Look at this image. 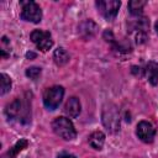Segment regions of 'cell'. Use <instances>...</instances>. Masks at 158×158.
<instances>
[{
    "label": "cell",
    "instance_id": "obj_14",
    "mask_svg": "<svg viewBox=\"0 0 158 158\" xmlns=\"http://www.w3.org/2000/svg\"><path fill=\"white\" fill-rule=\"evenodd\" d=\"M27 144H28V142H27V139H20L19 142H16L15 143V146L14 147H11L7 152H5L4 154H2V157L1 158H16L17 157V154L23 149V148H26L27 147Z\"/></svg>",
    "mask_w": 158,
    "mask_h": 158
},
{
    "label": "cell",
    "instance_id": "obj_4",
    "mask_svg": "<svg viewBox=\"0 0 158 158\" xmlns=\"http://www.w3.org/2000/svg\"><path fill=\"white\" fill-rule=\"evenodd\" d=\"M64 95V88L60 85H54L47 88L43 93V104L48 110H56Z\"/></svg>",
    "mask_w": 158,
    "mask_h": 158
},
{
    "label": "cell",
    "instance_id": "obj_2",
    "mask_svg": "<svg viewBox=\"0 0 158 158\" xmlns=\"http://www.w3.org/2000/svg\"><path fill=\"white\" fill-rule=\"evenodd\" d=\"M52 130L57 136H59L65 141H72L77 137V131L73 122L64 116L56 117L52 121Z\"/></svg>",
    "mask_w": 158,
    "mask_h": 158
},
{
    "label": "cell",
    "instance_id": "obj_1",
    "mask_svg": "<svg viewBox=\"0 0 158 158\" xmlns=\"http://www.w3.org/2000/svg\"><path fill=\"white\" fill-rule=\"evenodd\" d=\"M9 121L27 125L31 121V100L28 98H16L5 109Z\"/></svg>",
    "mask_w": 158,
    "mask_h": 158
},
{
    "label": "cell",
    "instance_id": "obj_15",
    "mask_svg": "<svg viewBox=\"0 0 158 158\" xmlns=\"http://www.w3.org/2000/svg\"><path fill=\"white\" fill-rule=\"evenodd\" d=\"M53 59L57 65L63 67L69 62V54L63 47H58L53 53Z\"/></svg>",
    "mask_w": 158,
    "mask_h": 158
},
{
    "label": "cell",
    "instance_id": "obj_9",
    "mask_svg": "<svg viewBox=\"0 0 158 158\" xmlns=\"http://www.w3.org/2000/svg\"><path fill=\"white\" fill-rule=\"evenodd\" d=\"M136 133L138 138L144 143H152L156 137V128L148 121H141L137 125Z\"/></svg>",
    "mask_w": 158,
    "mask_h": 158
},
{
    "label": "cell",
    "instance_id": "obj_17",
    "mask_svg": "<svg viewBox=\"0 0 158 158\" xmlns=\"http://www.w3.org/2000/svg\"><path fill=\"white\" fill-rule=\"evenodd\" d=\"M0 78H1V90H0V94H1V95H5L6 93L10 91L12 83H11L10 77H9L7 74H5V73H1Z\"/></svg>",
    "mask_w": 158,
    "mask_h": 158
},
{
    "label": "cell",
    "instance_id": "obj_18",
    "mask_svg": "<svg viewBox=\"0 0 158 158\" xmlns=\"http://www.w3.org/2000/svg\"><path fill=\"white\" fill-rule=\"evenodd\" d=\"M26 75L30 78V79H37L40 75H41V68L40 67H31V68H27L26 69Z\"/></svg>",
    "mask_w": 158,
    "mask_h": 158
},
{
    "label": "cell",
    "instance_id": "obj_6",
    "mask_svg": "<svg viewBox=\"0 0 158 158\" xmlns=\"http://www.w3.org/2000/svg\"><path fill=\"white\" fill-rule=\"evenodd\" d=\"M21 19L28 22L38 23L42 20V10L35 1H21Z\"/></svg>",
    "mask_w": 158,
    "mask_h": 158
},
{
    "label": "cell",
    "instance_id": "obj_12",
    "mask_svg": "<svg viewBox=\"0 0 158 158\" xmlns=\"http://www.w3.org/2000/svg\"><path fill=\"white\" fill-rule=\"evenodd\" d=\"M143 70H144V74L148 79V81L153 86H156L158 84V63L151 60L146 64V68Z\"/></svg>",
    "mask_w": 158,
    "mask_h": 158
},
{
    "label": "cell",
    "instance_id": "obj_8",
    "mask_svg": "<svg viewBox=\"0 0 158 158\" xmlns=\"http://www.w3.org/2000/svg\"><path fill=\"white\" fill-rule=\"evenodd\" d=\"M30 38L36 44V47L42 52L49 51L52 48V46H53V40H52V36H51V33L48 31L35 30V31L31 32Z\"/></svg>",
    "mask_w": 158,
    "mask_h": 158
},
{
    "label": "cell",
    "instance_id": "obj_20",
    "mask_svg": "<svg viewBox=\"0 0 158 158\" xmlns=\"http://www.w3.org/2000/svg\"><path fill=\"white\" fill-rule=\"evenodd\" d=\"M26 57H27V58H30V57H36V54H35V53H27Z\"/></svg>",
    "mask_w": 158,
    "mask_h": 158
},
{
    "label": "cell",
    "instance_id": "obj_3",
    "mask_svg": "<svg viewBox=\"0 0 158 158\" xmlns=\"http://www.w3.org/2000/svg\"><path fill=\"white\" fill-rule=\"evenodd\" d=\"M101 120L104 126L110 132H117L120 130V112L114 104H106L102 107Z\"/></svg>",
    "mask_w": 158,
    "mask_h": 158
},
{
    "label": "cell",
    "instance_id": "obj_13",
    "mask_svg": "<svg viewBox=\"0 0 158 158\" xmlns=\"http://www.w3.org/2000/svg\"><path fill=\"white\" fill-rule=\"evenodd\" d=\"M89 144L96 149V151H100L105 143V135L101 132V131H94L90 136H89Z\"/></svg>",
    "mask_w": 158,
    "mask_h": 158
},
{
    "label": "cell",
    "instance_id": "obj_7",
    "mask_svg": "<svg viewBox=\"0 0 158 158\" xmlns=\"http://www.w3.org/2000/svg\"><path fill=\"white\" fill-rule=\"evenodd\" d=\"M95 5L98 11L101 14V16L105 17L107 21H111L116 17L121 2L117 0H98Z\"/></svg>",
    "mask_w": 158,
    "mask_h": 158
},
{
    "label": "cell",
    "instance_id": "obj_21",
    "mask_svg": "<svg viewBox=\"0 0 158 158\" xmlns=\"http://www.w3.org/2000/svg\"><path fill=\"white\" fill-rule=\"evenodd\" d=\"M154 27H156V31H157V33H158V21L156 22V26H154Z\"/></svg>",
    "mask_w": 158,
    "mask_h": 158
},
{
    "label": "cell",
    "instance_id": "obj_16",
    "mask_svg": "<svg viewBox=\"0 0 158 158\" xmlns=\"http://www.w3.org/2000/svg\"><path fill=\"white\" fill-rule=\"evenodd\" d=\"M144 5H146V1L143 0H131L128 2V10L132 16H141Z\"/></svg>",
    "mask_w": 158,
    "mask_h": 158
},
{
    "label": "cell",
    "instance_id": "obj_5",
    "mask_svg": "<svg viewBox=\"0 0 158 158\" xmlns=\"http://www.w3.org/2000/svg\"><path fill=\"white\" fill-rule=\"evenodd\" d=\"M135 17L136 19L131 22L130 28L136 43L141 44L144 43L147 40V30L149 27V21L143 16H135Z\"/></svg>",
    "mask_w": 158,
    "mask_h": 158
},
{
    "label": "cell",
    "instance_id": "obj_10",
    "mask_svg": "<svg viewBox=\"0 0 158 158\" xmlns=\"http://www.w3.org/2000/svg\"><path fill=\"white\" fill-rule=\"evenodd\" d=\"M78 31H79V33L83 38L89 40V38L95 36V33L98 31V25L93 20H85V21L80 22V25L78 27Z\"/></svg>",
    "mask_w": 158,
    "mask_h": 158
},
{
    "label": "cell",
    "instance_id": "obj_19",
    "mask_svg": "<svg viewBox=\"0 0 158 158\" xmlns=\"http://www.w3.org/2000/svg\"><path fill=\"white\" fill-rule=\"evenodd\" d=\"M57 158H75V156L73 154H69V153H60Z\"/></svg>",
    "mask_w": 158,
    "mask_h": 158
},
{
    "label": "cell",
    "instance_id": "obj_11",
    "mask_svg": "<svg viewBox=\"0 0 158 158\" xmlns=\"http://www.w3.org/2000/svg\"><path fill=\"white\" fill-rule=\"evenodd\" d=\"M80 109H81L80 101H79V99L75 98V96L69 98V99L67 100L65 105H64V112H65L69 117H72V118L77 117V116L80 114Z\"/></svg>",
    "mask_w": 158,
    "mask_h": 158
}]
</instances>
